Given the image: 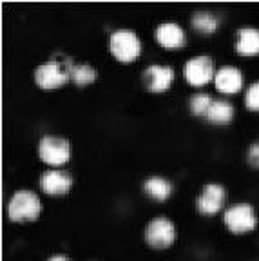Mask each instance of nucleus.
<instances>
[{
    "mask_svg": "<svg viewBox=\"0 0 259 261\" xmlns=\"http://www.w3.org/2000/svg\"><path fill=\"white\" fill-rule=\"evenodd\" d=\"M42 212V201L33 191H16L8 203V216L11 221L37 220Z\"/></svg>",
    "mask_w": 259,
    "mask_h": 261,
    "instance_id": "obj_1",
    "label": "nucleus"
},
{
    "mask_svg": "<svg viewBox=\"0 0 259 261\" xmlns=\"http://www.w3.org/2000/svg\"><path fill=\"white\" fill-rule=\"evenodd\" d=\"M109 49L113 57L120 62H134L142 55V40L131 29H118L111 35Z\"/></svg>",
    "mask_w": 259,
    "mask_h": 261,
    "instance_id": "obj_2",
    "label": "nucleus"
},
{
    "mask_svg": "<svg viewBox=\"0 0 259 261\" xmlns=\"http://www.w3.org/2000/svg\"><path fill=\"white\" fill-rule=\"evenodd\" d=\"M71 143L65 138L55 135H45L38 142V156L51 167H62L71 158Z\"/></svg>",
    "mask_w": 259,
    "mask_h": 261,
    "instance_id": "obj_3",
    "label": "nucleus"
},
{
    "mask_svg": "<svg viewBox=\"0 0 259 261\" xmlns=\"http://www.w3.org/2000/svg\"><path fill=\"white\" fill-rule=\"evenodd\" d=\"M145 241L152 249H167L176 241L174 223L165 216L152 218L145 227Z\"/></svg>",
    "mask_w": 259,
    "mask_h": 261,
    "instance_id": "obj_4",
    "label": "nucleus"
},
{
    "mask_svg": "<svg viewBox=\"0 0 259 261\" xmlns=\"http://www.w3.org/2000/svg\"><path fill=\"white\" fill-rule=\"evenodd\" d=\"M225 225L230 232L234 234H243L254 230L257 225V218H255L254 207L250 203H236L225 211Z\"/></svg>",
    "mask_w": 259,
    "mask_h": 261,
    "instance_id": "obj_5",
    "label": "nucleus"
},
{
    "mask_svg": "<svg viewBox=\"0 0 259 261\" xmlns=\"http://www.w3.org/2000/svg\"><path fill=\"white\" fill-rule=\"evenodd\" d=\"M185 80L194 87H201L216 76L214 73V60L209 55H198L187 60L183 67Z\"/></svg>",
    "mask_w": 259,
    "mask_h": 261,
    "instance_id": "obj_6",
    "label": "nucleus"
},
{
    "mask_svg": "<svg viewBox=\"0 0 259 261\" xmlns=\"http://www.w3.org/2000/svg\"><path fill=\"white\" fill-rule=\"evenodd\" d=\"M67 80V67H65V64H60V62H45V64L38 65L35 69V84L44 91L58 89Z\"/></svg>",
    "mask_w": 259,
    "mask_h": 261,
    "instance_id": "obj_7",
    "label": "nucleus"
},
{
    "mask_svg": "<svg viewBox=\"0 0 259 261\" xmlns=\"http://www.w3.org/2000/svg\"><path fill=\"white\" fill-rule=\"evenodd\" d=\"M142 82L149 93H163L174 82V69L169 65H149L142 74Z\"/></svg>",
    "mask_w": 259,
    "mask_h": 261,
    "instance_id": "obj_8",
    "label": "nucleus"
},
{
    "mask_svg": "<svg viewBox=\"0 0 259 261\" xmlns=\"http://www.w3.org/2000/svg\"><path fill=\"white\" fill-rule=\"evenodd\" d=\"M40 189L49 196H62L67 194L73 187V176L67 171H60V169H49L38 179Z\"/></svg>",
    "mask_w": 259,
    "mask_h": 261,
    "instance_id": "obj_9",
    "label": "nucleus"
},
{
    "mask_svg": "<svg viewBox=\"0 0 259 261\" xmlns=\"http://www.w3.org/2000/svg\"><path fill=\"white\" fill-rule=\"evenodd\" d=\"M223 203H225V189L219 184H206L201 194L196 198V207L205 216H212L219 212Z\"/></svg>",
    "mask_w": 259,
    "mask_h": 261,
    "instance_id": "obj_10",
    "label": "nucleus"
},
{
    "mask_svg": "<svg viewBox=\"0 0 259 261\" xmlns=\"http://www.w3.org/2000/svg\"><path fill=\"white\" fill-rule=\"evenodd\" d=\"M214 84L216 89L225 94L239 93L241 87H243V73L234 65H223V67H219L216 71Z\"/></svg>",
    "mask_w": 259,
    "mask_h": 261,
    "instance_id": "obj_11",
    "label": "nucleus"
},
{
    "mask_svg": "<svg viewBox=\"0 0 259 261\" xmlns=\"http://www.w3.org/2000/svg\"><path fill=\"white\" fill-rule=\"evenodd\" d=\"M156 40L167 49H178L185 44L187 37L182 25H178L176 22H163L156 28Z\"/></svg>",
    "mask_w": 259,
    "mask_h": 261,
    "instance_id": "obj_12",
    "label": "nucleus"
},
{
    "mask_svg": "<svg viewBox=\"0 0 259 261\" xmlns=\"http://www.w3.org/2000/svg\"><path fill=\"white\" fill-rule=\"evenodd\" d=\"M236 51L243 57H254L259 53V29L241 28L236 33Z\"/></svg>",
    "mask_w": 259,
    "mask_h": 261,
    "instance_id": "obj_13",
    "label": "nucleus"
},
{
    "mask_svg": "<svg viewBox=\"0 0 259 261\" xmlns=\"http://www.w3.org/2000/svg\"><path fill=\"white\" fill-rule=\"evenodd\" d=\"M143 191H145V194L150 196L152 200L163 201L172 194L174 185L170 184L169 179L162 178V176H152V178L145 179V184H143Z\"/></svg>",
    "mask_w": 259,
    "mask_h": 261,
    "instance_id": "obj_14",
    "label": "nucleus"
},
{
    "mask_svg": "<svg viewBox=\"0 0 259 261\" xmlns=\"http://www.w3.org/2000/svg\"><path fill=\"white\" fill-rule=\"evenodd\" d=\"M234 113V106L230 102H227V100H214L205 118L211 123H216V125H225V123L232 122Z\"/></svg>",
    "mask_w": 259,
    "mask_h": 261,
    "instance_id": "obj_15",
    "label": "nucleus"
},
{
    "mask_svg": "<svg viewBox=\"0 0 259 261\" xmlns=\"http://www.w3.org/2000/svg\"><path fill=\"white\" fill-rule=\"evenodd\" d=\"M65 67H67L69 78L76 84V86H89L96 80V71L87 64L73 65L71 62H65Z\"/></svg>",
    "mask_w": 259,
    "mask_h": 261,
    "instance_id": "obj_16",
    "label": "nucleus"
},
{
    "mask_svg": "<svg viewBox=\"0 0 259 261\" xmlns=\"http://www.w3.org/2000/svg\"><path fill=\"white\" fill-rule=\"evenodd\" d=\"M191 24L196 31L205 33V35H211L218 29L219 18L212 11H196L191 18Z\"/></svg>",
    "mask_w": 259,
    "mask_h": 261,
    "instance_id": "obj_17",
    "label": "nucleus"
},
{
    "mask_svg": "<svg viewBox=\"0 0 259 261\" xmlns=\"http://www.w3.org/2000/svg\"><path fill=\"white\" fill-rule=\"evenodd\" d=\"M212 102H214V100H212V96L209 93H196L191 96L189 107H191V113L194 114V116H206Z\"/></svg>",
    "mask_w": 259,
    "mask_h": 261,
    "instance_id": "obj_18",
    "label": "nucleus"
},
{
    "mask_svg": "<svg viewBox=\"0 0 259 261\" xmlns=\"http://www.w3.org/2000/svg\"><path fill=\"white\" fill-rule=\"evenodd\" d=\"M245 106L250 111H259V82L250 84V87L245 93Z\"/></svg>",
    "mask_w": 259,
    "mask_h": 261,
    "instance_id": "obj_19",
    "label": "nucleus"
},
{
    "mask_svg": "<svg viewBox=\"0 0 259 261\" xmlns=\"http://www.w3.org/2000/svg\"><path fill=\"white\" fill-rule=\"evenodd\" d=\"M247 162H248V165L259 169V142H254L250 147H248Z\"/></svg>",
    "mask_w": 259,
    "mask_h": 261,
    "instance_id": "obj_20",
    "label": "nucleus"
},
{
    "mask_svg": "<svg viewBox=\"0 0 259 261\" xmlns=\"http://www.w3.org/2000/svg\"><path fill=\"white\" fill-rule=\"evenodd\" d=\"M47 261H71L67 256H64V254H57V256H51Z\"/></svg>",
    "mask_w": 259,
    "mask_h": 261,
    "instance_id": "obj_21",
    "label": "nucleus"
}]
</instances>
